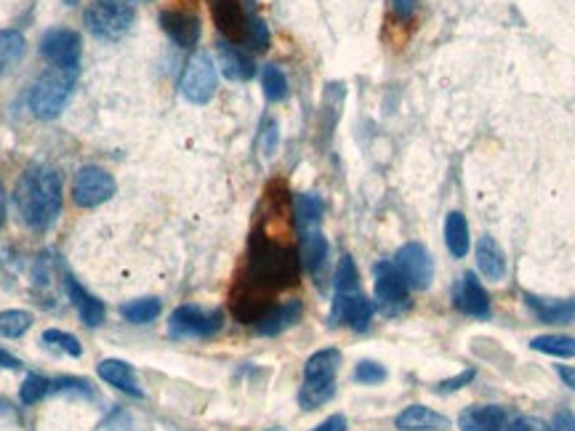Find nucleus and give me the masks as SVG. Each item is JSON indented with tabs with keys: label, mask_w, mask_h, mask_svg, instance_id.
I'll list each match as a JSON object with an SVG mask.
<instances>
[{
	"label": "nucleus",
	"mask_w": 575,
	"mask_h": 431,
	"mask_svg": "<svg viewBox=\"0 0 575 431\" xmlns=\"http://www.w3.org/2000/svg\"><path fill=\"white\" fill-rule=\"evenodd\" d=\"M14 205L30 230L43 232L53 227L61 213V176L51 165H30L16 182Z\"/></svg>",
	"instance_id": "1"
},
{
	"label": "nucleus",
	"mask_w": 575,
	"mask_h": 431,
	"mask_svg": "<svg viewBox=\"0 0 575 431\" xmlns=\"http://www.w3.org/2000/svg\"><path fill=\"white\" fill-rule=\"evenodd\" d=\"M78 86V70L67 67H51L38 78V83L30 91V109L41 120H53L67 107V101L75 94Z\"/></svg>",
	"instance_id": "2"
},
{
	"label": "nucleus",
	"mask_w": 575,
	"mask_h": 431,
	"mask_svg": "<svg viewBox=\"0 0 575 431\" xmlns=\"http://www.w3.org/2000/svg\"><path fill=\"white\" fill-rule=\"evenodd\" d=\"M137 14L128 3L123 0H94L86 8V27L94 33L99 41H120L131 24H134Z\"/></svg>",
	"instance_id": "3"
},
{
	"label": "nucleus",
	"mask_w": 575,
	"mask_h": 431,
	"mask_svg": "<svg viewBox=\"0 0 575 431\" xmlns=\"http://www.w3.org/2000/svg\"><path fill=\"white\" fill-rule=\"evenodd\" d=\"M224 314L219 309H200L194 304H184L174 309L168 320V331L174 338H211L222 331Z\"/></svg>",
	"instance_id": "4"
},
{
	"label": "nucleus",
	"mask_w": 575,
	"mask_h": 431,
	"mask_svg": "<svg viewBox=\"0 0 575 431\" xmlns=\"http://www.w3.org/2000/svg\"><path fill=\"white\" fill-rule=\"evenodd\" d=\"M376 275V306L382 309L386 317H397L408 309L410 298H408V283L400 275V269L394 267V261H379L373 267Z\"/></svg>",
	"instance_id": "5"
},
{
	"label": "nucleus",
	"mask_w": 575,
	"mask_h": 431,
	"mask_svg": "<svg viewBox=\"0 0 575 431\" xmlns=\"http://www.w3.org/2000/svg\"><path fill=\"white\" fill-rule=\"evenodd\" d=\"M373 314H376V304L371 298H365L360 290H354V293H335L328 323H331V328L349 325L352 331L365 333L371 328V323H373Z\"/></svg>",
	"instance_id": "6"
},
{
	"label": "nucleus",
	"mask_w": 575,
	"mask_h": 431,
	"mask_svg": "<svg viewBox=\"0 0 575 431\" xmlns=\"http://www.w3.org/2000/svg\"><path fill=\"white\" fill-rule=\"evenodd\" d=\"M115 190H118V184H115L112 173H107L99 165H83L72 182V200L80 208H96V205L107 202L115 194Z\"/></svg>",
	"instance_id": "7"
},
{
	"label": "nucleus",
	"mask_w": 575,
	"mask_h": 431,
	"mask_svg": "<svg viewBox=\"0 0 575 431\" xmlns=\"http://www.w3.org/2000/svg\"><path fill=\"white\" fill-rule=\"evenodd\" d=\"M216 86H219V75H216V67L211 61V56L205 53H197L192 56L184 75H182V94L192 104H208L213 94H216Z\"/></svg>",
	"instance_id": "8"
},
{
	"label": "nucleus",
	"mask_w": 575,
	"mask_h": 431,
	"mask_svg": "<svg viewBox=\"0 0 575 431\" xmlns=\"http://www.w3.org/2000/svg\"><path fill=\"white\" fill-rule=\"evenodd\" d=\"M394 267L405 277V283L413 290H427L434 277V264H431L429 250L421 242H408L397 250Z\"/></svg>",
	"instance_id": "9"
},
{
	"label": "nucleus",
	"mask_w": 575,
	"mask_h": 431,
	"mask_svg": "<svg viewBox=\"0 0 575 431\" xmlns=\"http://www.w3.org/2000/svg\"><path fill=\"white\" fill-rule=\"evenodd\" d=\"M41 53L53 67L78 70V64H80V35L75 30H67V27H53L41 41Z\"/></svg>",
	"instance_id": "10"
},
{
	"label": "nucleus",
	"mask_w": 575,
	"mask_h": 431,
	"mask_svg": "<svg viewBox=\"0 0 575 431\" xmlns=\"http://www.w3.org/2000/svg\"><path fill=\"white\" fill-rule=\"evenodd\" d=\"M453 304L458 312L469 314V317H479V320L490 317V295L477 280V275H472V272L461 275V280L453 286Z\"/></svg>",
	"instance_id": "11"
},
{
	"label": "nucleus",
	"mask_w": 575,
	"mask_h": 431,
	"mask_svg": "<svg viewBox=\"0 0 575 431\" xmlns=\"http://www.w3.org/2000/svg\"><path fill=\"white\" fill-rule=\"evenodd\" d=\"M160 27L165 30V35L179 48L197 46L200 41V19L192 11H179V8H168L160 14Z\"/></svg>",
	"instance_id": "12"
},
{
	"label": "nucleus",
	"mask_w": 575,
	"mask_h": 431,
	"mask_svg": "<svg viewBox=\"0 0 575 431\" xmlns=\"http://www.w3.org/2000/svg\"><path fill=\"white\" fill-rule=\"evenodd\" d=\"M527 309L546 325H568L575 320V298H541L525 293Z\"/></svg>",
	"instance_id": "13"
},
{
	"label": "nucleus",
	"mask_w": 575,
	"mask_h": 431,
	"mask_svg": "<svg viewBox=\"0 0 575 431\" xmlns=\"http://www.w3.org/2000/svg\"><path fill=\"white\" fill-rule=\"evenodd\" d=\"M509 413L498 405H472L458 416L461 431H506Z\"/></svg>",
	"instance_id": "14"
},
{
	"label": "nucleus",
	"mask_w": 575,
	"mask_h": 431,
	"mask_svg": "<svg viewBox=\"0 0 575 431\" xmlns=\"http://www.w3.org/2000/svg\"><path fill=\"white\" fill-rule=\"evenodd\" d=\"M96 373H99L101 381L115 386L118 391H123V394H128L134 399H142L144 397L142 386L137 381V370L128 362H123V360H101Z\"/></svg>",
	"instance_id": "15"
},
{
	"label": "nucleus",
	"mask_w": 575,
	"mask_h": 431,
	"mask_svg": "<svg viewBox=\"0 0 575 431\" xmlns=\"http://www.w3.org/2000/svg\"><path fill=\"white\" fill-rule=\"evenodd\" d=\"M64 287H67V295H70V301L75 304V309H78L80 320H83L89 328H99V325L104 323V317H107L104 304H101L96 295H91V293L80 286L72 275H67V277H64Z\"/></svg>",
	"instance_id": "16"
},
{
	"label": "nucleus",
	"mask_w": 575,
	"mask_h": 431,
	"mask_svg": "<svg viewBox=\"0 0 575 431\" xmlns=\"http://www.w3.org/2000/svg\"><path fill=\"white\" fill-rule=\"evenodd\" d=\"M301 264L317 283H323V272L328 267V239L320 230H306L301 232Z\"/></svg>",
	"instance_id": "17"
},
{
	"label": "nucleus",
	"mask_w": 575,
	"mask_h": 431,
	"mask_svg": "<svg viewBox=\"0 0 575 431\" xmlns=\"http://www.w3.org/2000/svg\"><path fill=\"white\" fill-rule=\"evenodd\" d=\"M304 314L301 301H286L275 309H269L259 323H256V333L259 335H280L286 333L288 328H293Z\"/></svg>",
	"instance_id": "18"
},
{
	"label": "nucleus",
	"mask_w": 575,
	"mask_h": 431,
	"mask_svg": "<svg viewBox=\"0 0 575 431\" xmlns=\"http://www.w3.org/2000/svg\"><path fill=\"white\" fill-rule=\"evenodd\" d=\"M394 426L402 431H445L450 426V421L445 416L434 413L431 408L410 405L394 418Z\"/></svg>",
	"instance_id": "19"
},
{
	"label": "nucleus",
	"mask_w": 575,
	"mask_h": 431,
	"mask_svg": "<svg viewBox=\"0 0 575 431\" xmlns=\"http://www.w3.org/2000/svg\"><path fill=\"white\" fill-rule=\"evenodd\" d=\"M213 19H216V27L230 41H245L248 38V19H245L238 0H219L213 5Z\"/></svg>",
	"instance_id": "20"
},
{
	"label": "nucleus",
	"mask_w": 575,
	"mask_h": 431,
	"mask_svg": "<svg viewBox=\"0 0 575 431\" xmlns=\"http://www.w3.org/2000/svg\"><path fill=\"white\" fill-rule=\"evenodd\" d=\"M475 253H477L479 272H482L487 280L501 283L504 275H506V256H504L501 245L490 238V235H482V238L477 239V250H475Z\"/></svg>",
	"instance_id": "21"
},
{
	"label": "nucleus",
	"mask_w": 575,
	"mask_h": 431,
	"mask_svg": "<svg viewBox=\"0 0 575 431\" xmlns=\"http://www.w3.org/2000/svg\"><path fill=\"white\" fill-rule=\"evenodd\" d=\"M219 64H222V72L230 80H250L253 72H256L250 56L245 51H240L238 46H230V43H219Z\"/></svg>",
	"instance_id": "22"
},
{
	"label": "nucleus",
	"mask_w": 575,
	"mask_h": 431,
	"mask_svg": "<svg viewBox=\"0 0 575 431\" xmlns=\"http://www.w3.org/2000/svg\"><path fill=\"white\" fill-rule=\"evenodd\" d=\"M341 365V351L338 349H320L315 351L306 365H304V379H315V381H335Z\"/></svg>",
	"instance_id": "23"
},
{
	"label": "nucleus",
	"mask_w": 575,
	"mask_h": 431,
	"mask_svg": "<svg viewBox=\"0 0 575 431\" xmlns=\"http://www.w3.org/2000/svg\"><path fill=\"white\" fill-rule=\"evenodd\" d=\"M445 245L456 258H464L469 253V224L467 216L453 211L445 219Z\"/></svg>",
	"instance_id": "24"
},
{
	"label": "nucleus",
	"mask_w": 575,
	"mask_h": 431,
	"mask_svg": "<svg viewBox=\"0 0 575 431\" xmlns=\"http://www.w3.org/2000/svg\"><path fill=\"white\" fill-rule=\"evenodd\" d=\"M27 51V41L16 30H0V78L22 61Z\"/></svg>",
	"instance_id": "25"
},
{
	"label": "nucleus",
	"mask_w": 575,
	"mask_h": 431,
	"mask_svg": "<svg viewBox=\"0 0 575 431\" xmlns=\"http://www.w3.org/2000/svg\"><path fill=\"white\" fill-rule=\"evenodd\" d=\"M335 397V381H315V379H304L301 391H298V405L304 410H317L325 402H331Z\"/></svg>",
	"instance_id": "26"
},
{
	"label": "nucleus",
	"mask_w": 575,
	"mask_h": 431,
	"mask_svg": "<svg viewBox=\"0 0 575 431\" xmlns=\"http://www.w3.org/2000/svg\"><path fill=\"white\" fill-rule=\"evenodd\" d=\"M530 349H535V351H541V354H549V357L573 360L575 335H560V333L535 335V338L530 341Z\"/></svg>",
	"instance_id": "27"
},
{
	"label": "nucleus",
	"mask_w": 575,
	"mask_h": 431,
	"mask_svg": "<svg viewBox=\"0 0 575 431\" xmlns=\"http://www.w3.org/2000/svg\"><path fill=\"white\" fill-rule=\"evenodd\" d=\"M293 208H296V221H298L301 232L317 230L320 216H323V200L317 194H296Z\"/></svg>",
	"instance_id": "28"
},
{
	"label": "nucleus",
	"mask_w": 575,
	"mask_h": 431,
	"mask_svg": "<svg viewBox=\"0 0 575 431\" xmlns=\"http://www.w3.org/2000/svg\"><path fill=\"white\" fill-rule=\"evenodd\" d=\"M163 312V304L160 298H137V301H128L120 306V314L131 323V325H146L152 320H157Z\"/></svg>",
	"instance_id": "29"
},
{
	"label": "nucleus",
	"mask_w": 575,
	"mask_h": 431,
	"mask_svg": "<svg viewBox=\"0 0 575 431\" xmlns=\"http://www.w3.org/2000/svg\"><path fill=\"white\" fill-rule=\"evenodd\" d=\"M33 328V314L24 309H5L0 312V335L3 338H19Z\"/></svg>",
	"instance_id": "30"
},
{
	"label": "nucleus",
	"mask_w": 575,
	"mask_h": 431,
	"mask_svg": "<svg viewBox=\"0 0 575 431\" xmlns=\"http://www.w3.org/2000/svg\"><path fill=\"white\" fill-rule=\"evenodd\" d=\"M261 86L269 101H283L288 96V78L286 72L275 64H267L261 72Z\"/></svg>",
	"instance_id": "31"
},
{
	"label": "nucleus",
	"mask_w": 575,
	"mask_h": 431,
	"mask_svg": "<svg viewBox=\"0 0 575 431\" xmlns=\"http://www.w3.org/2000/svg\"><path fill=\"white\" fill-rule=\"evenodd\" d=\"M334 286L335 293H354V290H360V275H357V267H354L352 256H341V261L335 267Z\"/></svg>",
	"instance_id": "32"
},
{
	"label": "nucleus",
	"mask_w": 575,
	"mask_h": 431,
	"mask_svg": "<svg viewBox=\"0 0 575 431\" xmlns=\"http://www.w3.org/2000/svg\"><path fill=\"white\" fill-rule=\"evenodd\" d=\"M43 343L51 346V349H56V351L70 354V357H80V354H83V346H80V341H78L75 335L64 333V331H56V328H51V331L43 333Z\"/></svg>",
	"instance_id": "33"
},
{
	"label": "nucleus",
	"mask_w": 575,
	"mask_h": 431,
	"mask_svg": "<svg viewBox=\"0 0 575 431\" xmlns=\"http://www.w3.org/2000/svg\"><path fill=\"white\" fill-rule=\"evenodd\" d=\"M46 394H51V381L43 379V376H38V373L27 376L24 383H22V389H19V399H22L24 405H35V402H41Z\"/></svg>",
	"instance_id": "34"
},
{
	"label": "nucleus",
	"mask_w": 575,
	"mask_h": 431,
	"mask_svg": "<svg viewBox=\"0 0 575 431\" xmlns=\"http://www.w3.org/2000/svg\"><path fill=\"white\" fill-rule=\"evenodd\" d=\"M51 391L56 394H72V397H83V399H94L96 391L86 379H56L51 381Z\"/></svg>",
	"instance_id": "35"
},
{
	"label": "nucleus",
	"mask_w": 575,
	"mask_h": 431,
	"mask_svg": "<svg viewBox=\"0 0 575 431\" xmlns=\"http://www.w3.org/2000/svg\"><path fill=\"white\" fill-rule=\"evenodd\" d=\"M354 381L365 383V386L382 383L386 381V370H383V365L373 362V360H363V362H357V368H354Z\"/></svg>",
	"instance_id": "36"
},
{
	"label": "nucleus",
	"mask_w": 575,
	"mask_h": 431,
	"mask_svg": "<svg viewBox=\"0 0 575 431\" xmlns=\"http://www.w3.org/2000/svg\"><path fill=\"white\" fill-rule=\"evenodd\" d=\"M245 41H250L253 48L264 51V48L269 46V30H267V24L261 19H248V38Z\"/></svg>",
	"instance_id": "37"
},
{
	"label": "nucleus",
	"mask_w": 575,
	"mask_h": 431,
	"mask_svg": "<svg viewBox=\"0 0 575 431\" xmlns=\"http://www.w3.org/2000/svg\"><path fill=\"white\" fill-rule=\"evenodd\" d=\"M475 376H477V370L475 368H469V370H461L456 379H448V381H442V383H437V394H453V391H458V389H464L467 383H472L475 381Z\"/></svg>",
	"instance_id": "38"
},
{
	"label": "nucleus",
	"mask_w": 575,
	"mask_h": 431,
	"mask_svg": "<svg viewBox=\"0 0 575 431\" xmlns=\"http://www.w3.org/2000/svg\"><path fill=\"white\" fill-rule=\"evenodd\" d=\"M275 149H278V126L267 123V128L261 134V152L269 157V155H275Z\"/></svg>",
	"instance_id": "39"
},
{
	"label": "nucleus",
	"mask_w": 575,
	"mask_h": 431,
	"mask_svg": "<svg viewBox=\"0 0 575 431\" xmlns=\"http://www.w3.org/2000/svg\"><path fill=\"white\" fill-rule=\"evenodd\" d=\"M551 429L554 431H575V416L570 410H557V416H554V424H551Z\"/></svg>",
	"instance_id": "40"
},
{
	"label": "nucleus",
	"mask_w": 575,
	"mask_h": 431,
	"mask_svg": "<svg viewBox=\"0 0 575 431\" xmlns=\"http://www.w3.org/2000/svg\"><path fill=\"white\" fill-rule=\"evenodd\" d=\"M416 3H419V0H391V8H394V14H397L400 19H410L413 11H416Z\"/></svg>",
	"instance_id": "41"
},
{
	"label": "nucleus",
	"mask_w": 575,
	"mask_h": 431,
	"mask_svg": "<svg viewBox=\"0 0 575 431\" xmlns=\"http://www.w3.org/2000/svg\"><path fill=\"white\" fill-rule=\"evenodd\" d=\"M312 431H346V418L344 416H331L328 421H323L320 426H315Z\"/></svg>",
	"instance_id": "42"
},
{
	"label": "nucleus",
	"mask_w": 575,
	"mask_h": 431,
	"mask_svg": "<svg viewBox=\"0 0 575 431\" xmlns=\"http://www.w3.org/2000/svg\"><path fill=\"white\" fill-rule=\"evenodd\" d=\"M19 368H22V362L14 354H8L5 349H0V370H19Z\"/></svg>",
	"instance_id": "43"
},
{
	"label": "nucleus",
	"mask_w": 575,
	"mask_h": 431,
	"mask_svg": "<svg viewBox=\"0 0 575 431\" xmlns=\"http://www.w3.org/2000/svg\"><path fill=\"white\" fill-rule=\"evenodd\" d=\"M506 431H530V418L509 416V426H506Z\"/></svg>",
	"instance_id": "44"
},
{
	"label": "nucleus",
	"mask_w": 575,
	"mask_h": 431,
	"mask_svg": "<svg viewBox=\"0 0 575 431\" xmlns=\"http://www.w3.org/2000/svg\"><path fill=\"white\" fill-rule=\"evenodd\" d=\"M557 373L560 379L565 381V386H570L575 391V368H568V365H557Z\"/></svg>",
	"instance_id": "45"
},
{
	"label": "nucleus",
	"mask_w": 575,
	"mask_h": 431,
	"mask_svg": "<svg viewBox=\"0 0 575 431\" xmlns=\"http://www.w3.org/2000/svg\"><path fill=\"white\" fill-rule=\"evenodd\" d=\"M5 216H8V197H5V190L0 187V230L5 224Z\"/></svg>",
	"instance_id": "46"
},
{
	"label": "nucleus",
	"mask_w": 575,
	"mask_h": 431,
	"mask_svg": "<svg viewBox=\"0 0 575 431\" xmlns=\"http://www.w3.org/2000/svg\"><path fill=\"white\" fill-rule=\"evenodd\" d=\"M530 431H554L549 424H543L541 418H535V421H530Z\"/></svg>",
	"instance_id": "47"
},
{
	"label": "nucleus",
	"mask_w": 575,
	"mask_h": 431,
	"mask_svg": "<svg viewBox=\"0 0 575 431\" xmlns=\"http://www.w3.org/2000/svg\"><path fill=\"white\" fill-rule=\"evenodd\" d=\"M64 3H70V5H72V3H75V0H64Z\"/></svg>",
	"instance_id": "48"
}]
</instances>
